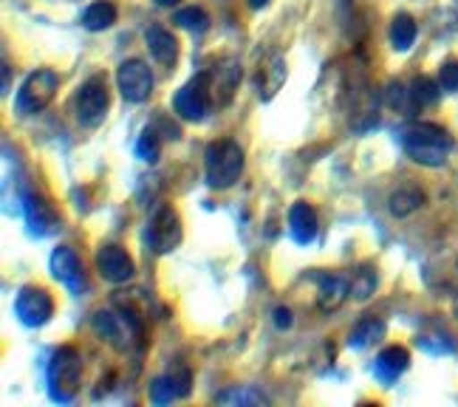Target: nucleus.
<instances>
[{"mask_svg":"<svg viewBox=\"0 0 458 407\" xmlns=\"http://www.w3.org/2000/svg\"><path fill=\"white\" fill-rule=\"evenodd\" d=\"M438 88H442V85H436L428 77H416L413 85H411V97L416 102V108H428V105H436L438 102V94H442Z\"/></svg>","mask_w":458,"mask_h":407,"instance_id":"nucleus-27","label":"nucleus"},{"mask_svg":"<svg viewBox=\"0 0 458 407\" xmlns=\"http://www.w3.org/2000/svg\"><path fill=\"white\" fill-rule=\"evenodd\" d=\"M385 102L391 105V108H396V111H411V108H416V102H413L411 91H408V88H402L399 82H391V85H387Z\"/></svg>","mask_w":458,"mask_h":407,"instance_id":"nucleus-29","label":"nucleus"},{"mask_svg":"<svg viewBox=\"0 0 458 407\" xmlns=\"http://www.w3.org/2000/svg\"><path fill=\"white\" fill-rule=\"evenodd\" d=\"M114 23H116V6L111 0H97V4H91L82 12V26L88 31H105Z\"/></svg>","mask_w":458,"mask_h":407,"instance_id":"nucleus-19","label":"nucleus"},{"mask_svg":"<svg viewBox=\"0 0 458 407\" xmlns=\"http://www.w3.org/2000/svg\"><path fill=\"white\" fill-rule=\"evenodd\" d=\"M438 85H442V91H458V60H450L442 65L438 71Z\"/></svg>","mask_w":458,"mask_h":407,"instance_id":"nucleus-31","label":"nucleus"},{"mask_svg":"<svg viewBox=\"0 0 458 407\" xmlns=\"http://www.w3.org/2000/svg\"><path fill=\"white\" fill-rule=\"evenodd\" d=\"M97 269H99V275L108 280V283H128V280H133V275H136V263H133V258L122 250V246H116V243H108V246H102V250L97 252Z\"/></svg>","mask_w":458,"mask_h":407,"instance_id":"nucleus-11","label":"nucleus"},{"mask_svg":"<svg viewBox=\"0 0 458 407\" xmlns=\"http://www.w3.org/2000/svg\"><path fill=\"white\" fill-rule=\"evenodd\" d=\"M204 74L207 82V91L209 99H213V108H226L233 102L235 91H238V82H241V63L235 57H224L216 65H209Z\"/></svg>","mask_w":458,"mask_h":407,"instance_id":"nucleus-5","label":"nucleus"},{"mask_svg":"<svg viewBox=\"0 0 458 407\" xmlns=\"http://www.w3.org/2000/svg\"><path fill=\"white\" fill-rule=\"evenodd\" d=\"M408 368H411V353H408V348L391 345V348H385L379 357H377L374 374H377V379L382 385H394Z\"/></svg>","mask_w":458,"mask_h":407,"instance_id":"nucleus-16","label":"nucleus"},{"mask_svg":"<svg viewBox=\"0 0 458 407\" xmlns=\"http://www.w3.org/2000/svg\"><path fill=\"white\" fill-rule=\"evenodd\" d=\"M243 150L238 141L233 139H221V141H213V145L207 148L204 153V170H207V184L213 190H226L233 187L241 173H243Z\"/></svg>","mask_w":458,"mask_h":407,"instance_id":"nucleus-3","label":"nucleus"},{"mask_svg":"<svg viewBox=\"0 0 458 407\" xmlns=\"http://www.w3.org/2000/svg\"><path fill=\"white\" fill-rule=\"evenodd\" d=\"M286 74H289L286 60L280 55H269L267 60L260 63V71H258V97L263 102H269L280 91V88H284Z\"/></svg>","mask_w":458,"mask_h":407,"instance_id":"nucleus-15","label":"nucleus"},{"mask_svg":"<svg viewBox=\"0 0 458 407\" xmlns=\"http://www.w3.org/2000/svg\"><path fill=\"white\" fill-rule=\"evenodd\" d=\"M167 379L173 382V387H175V394H179V399L190 396V391H192V374H190V368H187L184 362H173L170 370H167Z\"/></svg>","mask_w":458,"mask_h":407,"instance_id":"nucleus-28","label":"nucleus"},{"mask_svg":"<svg viewBox=\"0 0 458 407\" xmlns=\"http://www.w3.org/2000/svg\"><path fill=\"white\" fill-rule=\"evenodd\" d=\"M317 229H320V221H317V212L311 204L297 201L289 209V233L297 243H311L317 238Z\"/></svg>","mask_w":458,"mask_h":407,"instance_id":"nucleus-17","label":"nucleus"},{"mask_svg":"<svg viewBox=\"0 0 458 407\" xmlns=\"http://www.w3.org/2000/svg\"><path fill=\"white\" fill-rule=\"evenodd\" d=\"M416 34H419V29H416V21L411 14H396L394 17V23H391V43H394V48L396 51H411L413 48V43H416Z\"/></svg>","mask_w":458,"mask_h":407,"instance_id":"nucleus-22","label":"nucleus"},{"mask_svg":"<svg viewBox=\"0 0 458 407\" xmlns=\"http://www.w3.org/2000/svg\"><path fill=\"white\" fill-rule=\"evenodd\" d=\"M148 243L156 255H167L182 243V218L173 207L162 204L148 224Z\"/></svg>","mask_w":458,"mask_h":407,"instance_id":"nucleus-8","label":"nucleus"},{"mask_svg":"<svg viewBox=\"0 0 458 407\" xmlns=\"http://www.w3.org/2000/svg\"><path fill=\"white\" fill-rule=\"evenodd\" d=\"M269 4H272V0H250L252 9H263V6H269Z\"/></svg>","mask_w":458,"mask_h":407,"instance_id":"nucleus-35","label":"nucleus"},{"mask_svg":"<svg viewBox=\"0 0 458 407\" xmlns=\"http://www.w3.org/2000/svg\"><path fill=\"white\" fill-rule=\"evenodd\" d=\"M173 108L187 122H201L207 116V111L213 108V99H209L204 74H196L187 85H182V91L173 99Z\"/></svg>","mask_w":458,"mask_h":407,"instance_id":"nucleus-10","label":"nucleus"},{"mask_svg":"<svg viewBox=\"0 0 458 407\" xmlns=\"http://www.w3.org/2000/svg\"><path fill=\"white\" fill-rule=\"evenodd\" d=\"M351 294V280L343 277V275H334V272H326L317 277V309L331 314V311H337L343 303H345V297Z\"/></svg>","mask_w":458,"mask_h":407,"instance_id":"nucleus-14","label":"nucleus"},{"mask_svg":"<svg viewBox=\"0 0 458 407\" xmlns=\"http://www.w3.org/2000/svg\"><path fill=\"white\" fill-rule=\"evenodd\" d=\"M12 91V68H9V63H4V94H9Z\"/></svg>","mask_w":458,"mask_h":407,"instance_id":"nucleus-34","label":"nucleus"},{"mask_svg":"<svg viewBox=\"0 0 458 407\" xmlns=\"http://www.w3.org/2000/svg\"><path fill=\"white\" fill-rule=\"evenodd\" d=\"M14 314L26 328H40L55 317V300L40 286H23L14 297Z\"/></svg>","mask_w":458,"mask_h":407,"instance_id":"nucleus-7","label":"nucleus"},{"mask_svg":"<svg viewBox=\"0 0 458 407\" xmlns=\"http://www.w3.org/2000/svg\"><path fill=\"white\" fill-rule=\"evenodd\" d=\"M218 404H229V407H252V404H269V399L263 396L255 387H229V391H221L216 396Z\"/></svg>","mask_w":458,"mask_h":407,"instance_id":"nucleus-23","label":"nucleus"},{"mask_svg":"<svg viewBox=\"0 0 458 407\" xmlns=\"http://www.w3.org/2000/svg\"><path fill=\"white\" fill-rule=\"evenodd\" d=\"M272 317H275V326H277L280 331H289V328L294 326V314H292L286 306H277Z\"/></svg>","mask_w":458,"mask_h":407,"instance_id":"nucleus-32","label":"nucleus"},{"mask_svg":"<svg viewBox=\"0 0 458 407\" xmlns=\"http://www.w3.org/2000/svg\"><path fill=\"white\" fill-rule=\"evenodd\" d=\"M57 91H60V77L51 68H38L21 85V91L14 97V108L21 116H34L48 108Z\"/></svg>","mask_w":458,"mask_h":407,"instance_id":"nucleus-4","label":"nucleus"},{"mask_svg":"<svg viewBox=\"0 0 458 407\" xmlns=\"http://www.w3.org/2000/svg\"><path fill=\"white\" fill-rule=\"evenodd\" d=\"M450 294H453V309H455V314H458V263H455L453 277H450Z\"/></svg>","mask_w":458,"mask_h":407,"instance_id":"nucleus-33","label":"nucleus"},{"mask_svg":"<svg viewBox=\"0 0 458 407\" xmlns=\"http://www.w3.org/2000/svg\"><path fill=\"white\" fill-rule=\"evenodd\" d=\"M158 150H162V136H158V128L156 125H148L139 136V145H136V156L142 158V162H158Z\"/></svg>","mask_w":458,"mask_h":407,"instance_id":"nucleus-26","label":"nucleus"},{"mask_svg":"<svg viewBox=\"0 0 458 407\" xmlns=\"http://www.w3.org/2000/svg\"><path fill=\"white\" fill-rule=\"evenodd\" d=\"M145 40H148L150 55H153L158 63H162V65H175V60H179V43H175L173 31L153 26V29H148Z\"/></svg>","mask_w":458,"mask_h":407,"instance_id":"nucleus-18","label":"nucleus"},{"mask_svg":"<svg viewBox=\"0 0 458 407\" xmlns=\"http://www.w3.org/2000/svg\"><path fill=\"white\" fill-rule=\"evenodd\" d=\"M153 4H156V6H175L179 0H153Z\"/></svg>","mask_w":458,"mask_h":407,"instance_id":"nucleus-36","label":"nucleus"},{"mask_svg":"<svg viewBox=\"0 0 458 407\" xmlns=\"http://www.w3.org/2000/svg\"><path fill=\"white\" fill-rule=\"evenodd\" d=\"M173 23H175V26H182V29H187V31L201 34V31L209 29V14H207L204 9H199V6H187V9H179V12H175Z\"/></svg>","mask_w":458,"mask_h":407,"instance_id":"nucleus-25","label":"nucleus"},{"mask_svg":"<svg viewBox=\"0 0 458 407\" xmlns=\"http://www.w3.org/2000/svg\"><path fill=\"white\" fill-rule=\"evenodd\" d=\"M116 82H119V91L128 102L139 105L145 102L153 94V74L148 63L142 60H125L116 71Z\"/></svg>","mask_w":458,"mask_h":407,"instance_id":"nucleus-9","label":"nucleus"},{"mask_svg":"<svg viewBox=\"0 0 458 407\" xmlns=\"http://www.w3.org/2000/svg\"><path fill=\"white\" fill-rule=\"evenodd\" d=\"M382 337H385V323L379 320L377 314H368V317H362V320L354 326V331H351L348 345L351 348H368V345L382 340Z\"/></svg>","mask_w":458,"mask_h":407,"instance_id":"nucleus-20","label":"nucleus"},{"mask_svg":"<svg viewBox=\"0 0 458 407\" xmlns=\"http://www.w3.org/2000/svg\"><path fill=\"white\" fill-rule=\"evenodd\" d=\"M377 283H379V277H377L374 267H360L354 275H351V297L362 303V300H368L377 292Z\"/></svg>","mask_w":458,"mask_h":407,"instance_id":"nucleus-24","label":"nucleus"},{"mask_svg":"<svg viewBox=\"0 0 458 407\" xmlns=\"http://www.w3.org/2000/svg\"><path fill=\"white\" fill-rule=\"evenodd\" d=\"M108 108H111L108 80L91 77L77 94V119L85 128H97V125H102V119L108 116Z\"/></svg>","mask_w":458,"mask_h":407,"instance_id":"nucleus-6","label":"nucleus"},{"mask_svg":"<svg viewBox=\"0 0 458 407\" xmlns=\"http://www.w3.org/2000/svg\"><path fill=\"white\" fill-rule=\"evenodd\" d=\"M80 382H82V360H80V351L72 348V345L57 348L55 357H51V362H48V370H46V385H48L51 402L68 404V402L77 396Z\"/></svg>","mask_w":458,"mask_h":407,"instance_id":"nucleus-2","label":"nucleus"},{"mask_svg":"<svg viewBox=\"0 0 458 407\" xmlns=\"http://www.w3.org/2000/svg\"><path fill=\"white\" fill-rule=\"evenodd\" d=\"M51 275H55L63 286H68L74 294H80L85 289V272H82V263L77 258V252L72 246H57L51 252Z\"/></svg>","mask_w":458,"mask_h":407,"instance_id":"nucleus-12","label":"nucleus"},{"mask_svg":"<svg viewBox=\"0 0 458 407\" xmlns=\"http://www.w3.org/2000/svg\"><path fill=\"white\" fill-rule=\"evenodd\" d=\"M402 148L416 165L442 167L447 162L453 139L445 128L433 125V122H413V125L402 131Z\"/></svg>","mask_w":458,"mask_h":407,"instance_id":"nucleus-1","label":"nucleus"},{"mask_svg":"<svg viewBox=\"0 0 458 407\" xmlns=\"http://www.w3.org/2000/svg\"><path fill=\"white\" fill-rule=\"evenodd\" d=\"M23 209H26V221H29L31 235L46 238L60 226V216L55 212V207H51L46 199L34 196V192H26L23 196Z\"/></svg>","mask_w":458,"mask_h":407,"instance_id":"nucleus-13","label":"nucleus"},{"mask_svg":"<svg viewBox=\"0 0 458 407\" xmlns=\"http://www.w3.org/2000/svg\"><path fill=\"white\" fill-rule=\"evenodd\" d=\"M391 212L396 218H408V216H413V212L425 204V192H421L419 187H399L394 196H391Z\"/></svg>","mask_w":458,"mask_h":407,"instance_id":"nucleus-21","label":"nucleus"},{"mask_svg":"<svg viewBox=\"0 0 458 407\" xmlns=\"http://www.w3.org/2000/svg\"><path fill=\"white\" fill-rule=\"evenodd\" d=\"M148 394H150V402H153V404H158V407H162V404H170L173 399H179V394H175V387H173V382H170L167 377L153 379Z\"/></svg>","mask_w":458,"mask_h":407,"instance_id":"nucleus-30","label":"nucleus"}]
</instances>
